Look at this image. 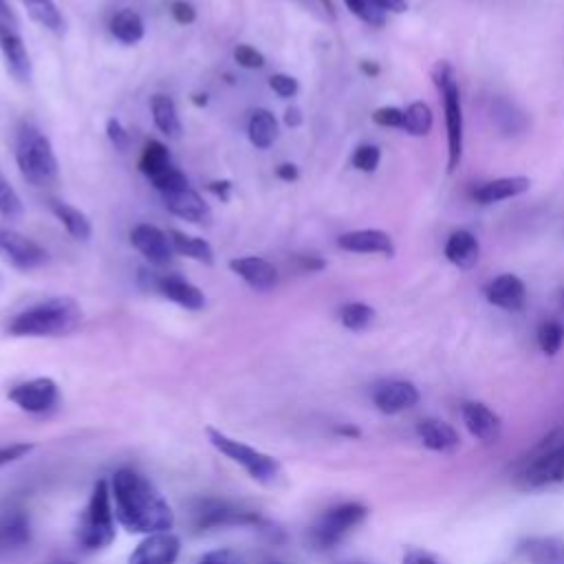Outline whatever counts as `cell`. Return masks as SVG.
Segmentation results:
<instances>
[{"instance_id":"cell-1","label":"cell","mask_w":564,"mask_h":564,"mask_svg":"<svg viewBox=\"0 0 564 564\" xmlns=\"http://www.w3.org/2000/svg\"><path fill=\"white\" fill-rule=\"evenodd\" d=\"M115 516L130 534H159L175 525V514L157 487L144 474L119 470L111 481Z\"/></svg>"},{"instance_id":"cell-2","label":"cell","mask_w":564,"mask_h":564,"mask_svg":"<svg viewBox=\"0 0 564 564\" xmlns=\"http://www.w3.org/2000/svg\"><path fill=\"white\" fill-rule=\"evenodd\" d=\"M82 307L73 298L60 296L42 300L38 305L20 311L9 322L7 331L16 338H60L80 327Z\"/></svg>"},{"instance_id":"cell-3","label":"cell","mask_w":564,"mask_h":564,"mask_svg":"<svg viewBox=\"0 0 564 564\" xmlns=\"http://www.w3.org/2000/svg\"><path fill=\"white\" fill-rule=\"evenodd\" d=\"M16 161L31 186L47 188L58 179V159L53 153L51 141L34 126H23L16 139Z\"/></svg>"},{"instance_id":"cell-4","label":"cell","mask_w":564,"mask_h":564,"mask_svg":"<svg viewBox=\"0 0 564 564\" xmlns=\"http://www.w3.org/2000/svg\"><path fill=\"white\" fill-rule=\"evenodd\" d=\"M75 538H78V545L84 551L104 549L115 540V509L111 487H108L106 481H97L91 501L86 505L78 523Z\"/></svg>"},{"instance_id":"cell-5","label":"cell","mask_w":564,"mask_h":564,"mask_svg":"<svg viewBox=\"0 0 564 564\" xmlns=\"http://www.w3.org/2000/svg\"><path fill=\"white\" fill-rule=\"evenodd\" d=\"M432 80L441 93L443 113H446V133H448V172H457L463 159V106L461 89L457 75L448 62H439L432 71Z\"/></svg>"},{"instance_id":"cell-6","label":"cell","mask_w":564,"mask_h":564,"mask_svg":"<svg viewBox=\"0 0 564 564\" xmlns=\"http://www.w3.org/2000/svg\"><path fill=\"white\" fill-rule=\"evenodd\" d=\"M205 432H208V439H210L212 446L219 450L221 454H225V457L230 461L241 465V468L249 476H252L254 481L263 483L267 487H274V485L280 483L282 465L274 457H269V454L260 452L252 446H245V443L227 437L225 432L216 430V428H208Z\"/></svg>"},{"instance_id":"cell-7","label":"cell","mask_w":564,"mask_h":564,"mask_svg":"<svg viewBox=\"0 0 564 564\" xmlns=\"http://www.w3.org/2000/svg\"><path fill=\"white\" fill-rule=\"evenodd\" d=\"M520 492H542L564 485V439L540 448L514 476Z\"/></svg>"},{"instance_id":"cell-8","label":"cell","mask_w":564,"mask_h":564,"mask_svg":"<svg viewBox=\"0 0 564 564\" xmlns=\"http://www.w3.org/2000/svg\"><path fill=\"white\" fill-rule=\"evenodd\" d=\"M368 516V509L362 503H342L327 509L311 527V545L316 549H331L360 527Z\"/></svg>"},{"instance_id":"cell-9","label":"cell","mask_w":564,"mask_h":564,"mask_svg":"<svg viewBox=\"0 0 564 564\" xmlns=\"http://www.w3.org/2000/svg\"><path fill=\"white\" fill-rule=\"evenodd\" d=\"M260 518L252 509H243L225 501H201L194 509V527L214 529V527H232V525H260Z\"/></svg>"},{"instance_id":"cell-10","label":"cell","mask_w":564,"mask_h":564,"mask_svg":"<svg viewBox=\"0 0 564 564\" xmlns=\"http://www.w3.org/2000/svg\"><path fill=\"white\" fill-rule=\"evenodd\" d=\"M9 399H12L20 410L31 412V415H45V412L56 408L60 390L53 379L36 377L9 390Z\"/></svg>"},{"instance_id":"cell-11","label":"cell","mask_w":564,"mask_h":564,"mask_svg":"<svg viewBox=\"0 0 564 564\" xmlns=\"http://www.w3.org/2000/svg\"><path fill=\"white\" fill-rule=\"evenodd\" d=\"M0 256L23 271L38 269L49 260L45 247H40L25 234L16 230H3V227H0Z\"/></svg>"},{"instance_id":"cell-12","label":"cell","mask_w":564,"mask_h":564,"mask_svg":"<svg viewBox=\"0 0 564 564\" xmlns=\"http://www.w3.org/2000/svg\"><path fill=\"white\" fill-rule=\"evenodd\" d=\"M130 243L135 245L137 252L144 256L150 265L157 267L168 265L172 260V254H175L170 236L166 232H161L159 227L148 223H141L130 232Z\"/></svg>"},{"instance_id":"cell-13","label":"cell","mask_w":564,"mask_h":564,"mask_svg":"<svg viewBox=\"0 0 564 564\" xmlns=\"http://www.w3.org/2000/svg\"><path fill=\"white\" fill-rule=\"evenodd\" d=\"M181 551V542L170 531H159L141 540L137 549L130 553L128 564H175Z\"/></svg>"},{"instance_id":"cell-14","label":"cell","mask_w":564,"mask_h":564,"mask_svg":"<svg viewBox=\"0 0 564 564\" xmlns=\"http://www.w3.org/2000/svg\"><path fill=\"white\" fill-rule=\"evenodd\" d=\"M461 417L465 428L470 430L474 439L492 446L503 435V421L492 408H487L481 401H465L461 406Z\"/></svg>"},{"instance_id":"cell-15","label":"cell","mask_w":564,"mask_h":564,"mask_svg":"<svg viewBox=\"0 0 564 564\" xmlns=\"http://www.w3.org/2000/svg\"><path fill=\"white\" fill-rule=\"evenodd\" d=\"M419 401V390L415 384L404 379H390V382L377 384L373 390V404L384 415H399L412 408Z\"/></svg>"},{"instance_id":"cell-16","label":"cell","mask_w":564,"mask_h":564,"mask_svg":"<svg viewBox=\"0 0 564 564\" xmlns=\"http://www.w3.org/2000/svg\"><path fill=\"white\" fill-rule=\"evenodd\" d=\"M485 298L490 305L503 311H520L527 302V287L518 276L503 274L485 287Z\"/></svg>"},{"instance_id":"cell-17","label":"cell","mask_w":564,"mask_h":564,"mask_svg":"<svg viewBox=\"0 0 564 564\" xmlns=\"http://www.w3.org/2000/svg\"><path fill=\"white\" fill-rule=\"evenodd\" d=\"M338 247L344 249V252H353V254H382L388 258L395 256L393 238L382 230L346 232L338 238Z\"/></svg>"},{"instance_id":"cell-18","label":"cell","mask_w":564,"mask_h":564,"mask_svg":"<svg viewBox=\"0 0 564 564\" xmlns=\"http://www.w3.org/2000/svg\"><path fill=\"white\" fill-rule=\"evenodd\" d=\"M155 287L161 296L190 311H201L205 307V302H208L205 300V294L197 285H192L190 280L181 278L177 274L159 276L155 280Z\"/></svg>"},{"instance_id":"cell-19","label":"cell","mask_w":564,"mask_h":564,"mask_svg":"<svg viewBox=\"0 0 564 564\" xmlns=\"http://www.w3.org/2000/svg\"><path fill=\"white\" fill-rule=\"evenodd\" d=\"M0 51H3V58L7 62L9 73H12L14 78L20 82H29L31 80L29 51L25 47L23 38H20L16 31L5 23H0Z\"/></svg>"},{"instance_id":"cell-20","label":"cell","mask_w":564,"mask_h":564,"mask_svg":"<svg viewBox=\"0 0 564 564\" xmlns=\"http://www.w3.org/2000/svg\"><path fill=\"white\" fill-rule=\"evenodd\" d=\"M230 269L256 291H271L278 285V269L271 265L269 260L260 256L234 258L230 263Z\"/></svg>"},{"instance_id":"cell-21","label":"cell","mask_w":564,"mask_h":564,"mask_svg":"<svg viewBox=\"0 0 564 564\" xmlns=\"http://www.w3.org/2000/svg\"><path fill=\"white\" fill-rule=\"evenodd\" d=\"M417 437L419 441L432 452H439V454H452L457 452L461 446V439H459V432L454 430L450 423L441 421V419H421L417 423Z\"/></svg>"},{"instance_id":"cell-22","label":"cell","mask_w":564,"mask_h":564,"mask_svg":"<svg viewBox=\"0 0 564 564\" xmlns=\"http://www.w3.org/2000/svg\"><path fill=\"white\" fill-rule=\"evenodd\" d=\"M31 540L29 516L23 509H7L0 514V556L23 549Z\"/></svg>"},{"instance_id":"cell-23","label":"cell","mask_w":564,"mask_h":564,"mask_svg":"<svg viewBox=\"0 0 564 564\" xmlns=\"http://www.w3.org/2000/svg\"><path fill=\"white\" fill-rule=\"evenodd\" d=\"M164 201H166L168 212L179 216V219H183V221L210 223V219H212L210 205L205 203L201 194L194 192L192 188L172 192V194H164Z\"/></svg>"},{"instance_id":"cell-24","label":"cell","mask_w":564,"mask_h":564,"mask_svg":"<svg viewBox=\"0 0 564 564\" xmlns=\"http://www.w3.org/2000/svg\"><path fill=\"white\" fill-rule=\"evenodd\" d=\"M529 188H531V179L527 177H503V179L483 183V186H479L472 192V197L476 203L492 205V203H501L507 199L520 197V194H525Z\"/></svg>"},{"instance_id":"cell-25","label":"cell","mask_w":564,"mask_h":564,"mask_svg":"<svg viewBox=\"0 0 564 564\" xmlns=\"http://www.w3.org/2000/svg\"><path fill=\"white\" fill-rule=\"evenodd\" d=\"M518 551L529 564H564V540L556 536H534L520 542Z\"/></svg>"},{"instance_id":"cell-26","label":"cell","mask_w":564,"mask_h":564,"mask_svg":"<svg viewBox=\"0 0 564 564\" xmlns=\"http://www.w3.org/2000/svg\"><path fill=\"white\" fill-rule=\"evenodd\" d=\"M479 254H481L479 238H476L470 230H457L450 234L446 243V258L454 267L472 269L476 263H479Z\"/></svg>"},{"instance_id":"cell-27","label":"cell","mask_w":564,"mask_h":564,"mask_svg":"<svg viewBox=\"0 0 564 564\" xmlns=\"http://www.w3.org/2000/svg\"><path fill=\"white\" fill-rule=\"evenodd\" d=\"M247 135L258 150H267L274 146L278 139V122L274 113L267 111V108H256L252 117H249Z\"/></svg>"},{"instance_id":"cell-28","label":"cell","mask_w":564,"mask_h":564,"mask_svg":"<svg viewBox=\"0 0 564 564\" xmlns=\"http://www.w3.org/2000/svg\"><path fill=\"white\" fill-rule=\"evenodd\" d=\"M51 212L58 216V221L64 225V230H67L75 241H89L93 227L89 216H86L82 210L73 208V205L64 201H51Z\"/></svg>"},{"instance_id":"cell-29","label":"cell","mask_w":564,"mask_h":564,"mask_svg":"<svg viewBox=\"0 0 564 564\" xmlns=\"http://www.w3.org/2000/svg\"><path fill=\"white\" fill-rule=\"evenodd\" d=\"M150 111H153V122L155 126L164 133L166 137L177 139L181 135V119H179V111L177 104L172 97L168 95H155L150 100Z\"/></svg>"},{"instance_id":"cell-30","label":"cell","mask_w":564,"mask_h":564,"mask_svg":"<svg viewBox=\"0 0 564 564\" xmlns=\"http://www.w3.org/2000/svg\"><path fill=\"white\" fill-rule=\"evenodd\" d=\"M168 236H170V243H172V249H175V254L192 258L203 265L214 263V249L208 241H203V238L183 234L179 230H170Z\"/></svg>"},{"instance_id":"cell-31","label":"cell","mask_w":564,"mask_h":564,"mask_svg":"<svg viewBox=\"0 0 564 564\" xmlns=\"http://www.w3.org/2000/svg\"><path fill=\"white\" fill-rule=\"evenodd\" d=\"M111 34L122 45H137L146 34L144 18H141L135 9H122L111 20Z\"/></svg>"},{"instance_id":"cell-32","label":"cell","mask_w":564,"mask_h":564,"mask_svg":"<svg viewBox=\"0 0 564 564\" xmlns=\"http://www.w3.org/2000/svg\"><path fill=\"white\" fill-rule=\"evenodd\" d=\"M170 166H172V161H170L168 148L161 144V141L150 139L148 144L144 146V153H141L139 170L144 172L148 179H155L157 175H161V172H164Z\"/></svg>"},{"instance_id":"cell-33","label":"cell","mask_w":564,"mask_h":564,"mask_svg":"<svg viewBox=\"0 0 564 564\" xmlns=\"http://www.w3.org/2000/svg\"><path fill=\"white\" fill-rule=\"evenodd\" d=\"M432 124H435V117H432L430 106L426 102H412L404 111V126L401 130H406L412 137H426Z\"/></svg>"},{"instance_id":"cell-34","label":"cell","mask_w":564,"mask_h":564,"mask_svg":"<svg viewBox=\"0 0 564 564\" xmlns=\"http://www.w3.org/2000/svg\"><path fill=\"white\" fill-rule=\"evenodd\" d=\"M23 5L27 7L29 16L34 18L38 25L47 27L51 31H62L64 20L53 0H23Z\"/></svg>"},{"instance_id":"cell-35","label":"cell","mask_w":564,"mask_h":564,"mask_svg":"<svg viewBox=\"0 0 564 564\" xmlns=\"http://www.w3.org/2000/svg\"><path fill=\"white\" fill-rule=\"evenodd\" d=\"M375 309L366 302H349L340 309V322L349 331H364L373 324Z\"/></svg>"},{"instance_id":"cell-36","label":"cell","mask_w":564,"mask_h":564,"mask_svg":"<svg viewBox=\"0 0 564 564\" xmlns=\"http://www.w3.org/2000/svg\"><path fill=\"white\" fill-rule=\"evenodd\" d=\"M538 346L540 351L545 355H556L562 349V342H564V327L556 320H549V322H542L538 327Z\"/></svg>"},{"instance_id":"cell-37","label":"cell","mask_w":564,"mask_h":564,"mask_svg":"<svg viewBox=\"0 0 564 564\" xmlns=\"http://www.w3.org/2000/svg\"><path fill=\"white\" fill-rule=\"evenodd\" d=\"M0 214H3L9 221L20 219V216H23V201H20L18 192L3 175H0Z\"/></svg>"},{"instance_id":"cell-38","label":"cell","mask_w":564,"mask_h":564,"mask_svg":"<svg viewBox=\"0 0 564 564\" xmlns=\"http://www.w3.org/2000/svg\"><path fill=\"white\" fill-rule=\"evenodd\" d=\"M344 5L349 7V12L353 16H357L362 23L371 25V27H384L386 23V14L379 12V9L371 3V0H344Z\"/></svg>"},{"instance_id":"cell-39","label":"cell","mask_w":564,"mask_h":564,"mask_svg":"<svg viewBox=\"0 0 564 564\" xmlns=\"http://www.w3.org/2000/svg\"><path fill=\"white\" fill-rule=\"evenodd\" d=\"M155 183V188L161 192V194H172V192H179V190H186L190 188V181L188 177L183 175V172L175 166H170L166 168L161 175H157L155 179H150Z\"/></svg>"},{"instance_id":"cell-40","label":"cell","mask_w":564,"mask_h":564,"mask_svg":"<svg viewBox=\"0 0 564 564\" xmlns=\"http://www.w3.org/2000/svg\"><path fill=\"white\" fill-rule=\"evenodd\" d=\"M379 161H382V150L373 144H362L351 157L353 168H357L360 172H375Z\"/></svg>"},{"instance_id":"cell-41","label":"cell","mask_w":564,"mask_h":564,"mask_svg":"<svg viewBox=\"0 0 564 564\" xmlns=\"http://www.w3.org/2000/svg\"><path fill=\"white\" fill-rule=\"evenodd\" d=\"M234 60L238 62V67H243V69H263L265 67L263 53L249 45H238L234 49Z\"/></svg>"},{"instance_id":"cell-42","label":"cell","mask_w":564,"mask_h":564,"mask_svg":"<svg viewBox=\"0 0 564 564\" xmlns=\"http://www.w3.org/2000/svg\"><path fill=\"white\" fill-rule=\"evenodd\" d=\"M269 86L271 91H274L278 97H294L300 91V84L294 78V75H287V73H276L269 78Z\"/></svg>"},{"instance_id":"cell-43","label":"cell","mask_w":564,"mask_h":564,"mask_svg":"<svg viewBox=\"0 0 564 564\" xmlns=\"http://www.w3.org/2000/svg\"><path fill=\"white\" fill-rule=\"evenodd\" d=\"M373 122L384 128H401L404 126V111L397 106H382L373 113Z\"/></svg>"},{"instance_id":"cell-44","label":"cell","mask_w":564,"mask_h":564,"mask_svg":"<svg viewBox=\"0 0 564 564\" xmlns=\"http://www.w3.org/2000/svg\"><path fill=\"white\" fill-rule=\"evenodd\" d=\"M106 135H108V139H111V144L115 146V150H119V153H124V150H128L130 137H128L126 128L122 126V122H119V119H115V117L108 119Z\"/></svg>"},{"instance_id":"cell-45","label":"cell","mask_w":564,"mask_h":564,"mask_svg":"<svg viewBox=\"0 0 564 564\" xmlns=\"http://www.w3.org/2000/svg\"><path fill=\"white\" fill-rule=\"evenodd\" d=\"M197 564H247L243 556H238L232 549H216L205 553V556Z\"/></svg>"},{"instance_id":"cell-46","label":"cell","mask_w":564,"mask_h":564,"mask_svg":"<svg viewBox=\"0 0 564 564\" xmlns=\"http://www.w3.org/2000/svg\"><path fill=\"white\" fill-rule=\"evenodd\" d=\"M31 450H34L31 443H12V446H3V448H0V468L27 457Z\"/></svg>"},{"instance_id":"cell-47","label":"cell","mask_w":564,"mask_h":564,"mask_svg":"<svg viewBox=\"0 0 564 564\" xmlns=\"http://www.w3.org/2000/svg\"><path fill=\"white\" fill-rule=\"evenodd\" d=\"M170 14L179 25H192L197 20V12H194V7L186 3V0H175L170 7Z\"/></svg>"},{"instance_id":"cell-48","label":"cell","mask_w":564,"mask_h":564,"mask_svg":"<svg viewBox=\"0 0 564 564\" xmlns=\"http://www.w3.org/2000/svg\"><path fill=\"white\" fill-rule=\"evenodd\" d=\"M401 564H443V560H439L437 556H432L430 551L408 549L404 553V560H401Z\"/></svg>"},{"instance_id":"cell-49","label":"cell","mask_w":564,"mask_h":564,"mask_svg":"<svg viewBox=\"0 0 564 564\" xmlns=\"http://www.w3.org/2000/svg\"><path fill=\"white\" fill-rule=\"evenodd\" d=\"M371 3L384 14H404L408 9V0H371Z\"/></svg>"},{"instance_id":"cell-50","label":"cell","mask_w":564,"mask_h":564,"mask_svg":"<svg viewBox=\"0 0 564 564\" xmlns=\"http://www.w3.org/2000/svg\"><path fill=\"white\" fill-rule=\"evenodd\" d=\"M210 190H212L221 201H227V199H230L232 183H230V181H214V183H210Z\"/></svg>"},{"instance_id":"cell-51","label":"cell","mask_w":564,"mask_h":564,"mask_svg":"<svg viewBox=\"0 0 564 564\" xmlns=\"http://www.w3.org/2000/svg\"><path fill=\"white\" fill-rule=\"evenodd\" d=\"M276 175L282 181H296L298 179V168L294 164H282L276 168Z\"/></svg>"},{"instance_id":"cell-52","label":"cell","mask_w":564,"mask_h":564,"mask_svg":"<svg viewBox=\"0 0 564 564\" xmlns=\"http://www.w3.org/2000/svg\"><path fill=\"white\" fill-rule=\"evenodd\" d=\"M285 124L289 128H298L302 124V111H300V108H296V106L287 108V111H285Z\"/></svg>"},{"instance_id":"cell-53","label":"cell","mask_w":564,"mask_h":564,"mask_svg":"<svg viewBox=\"0 0 564 564\" xmlns=\"http://www.w3.org/2000/svg\"><path fill=\"white\" fill-rule=\"evenodd\" d=\"M362 71H364L366 75H377V73H379V67H377V64L362 62Z\"/></svg>"},{"instance_id":"cell-54","label":"cell","mask_w":564,"mask_h":564,"mask_svg":"<svg viewBox=\"0 0 564 564\" xmlns=\"http://www.w3.org/2000/svg\"><path fill=\"white\" fill-rule=\"evenodd\" d=\"M0 16H3V18H12V12H9V7H7L5 0H0Z\"/></svg>"},{"instance_id":"cell-55","label":"cell","mask_w":564,"mask_h":564,"mask_svg":"<svg viewBox=\"0 0 564 564\" xmlns=\"http://www.w3.org/2000/svg\"><path fill=\"white\" fill-rule=\"evenodd\" d=\"M346 564H368V562H346Z\"/></svg>"},{"instance_id":"cell-56","label":"cell","mask_w":564,"mask_h":564,"mask_svg":"<svg viewBox=\"0 0 564 564\" xmlns=\"http://www.w3.org/2000/svg\"><path fill=\"white\" fill-rule=\"evenodd\" d=\"M56 564H69V562H56Z\"/></svg>"},{"instance_id":"cell-57","label":"cell","mask_w":564,"mask_h":564,"mask_svg":"<svg viewBox=\"0 0 564 564\" xmlns=\"http://www.w3.org/2000/svg\"><path fill=\"white\" fill-rule=\"evenodd\" d=\"M0 285H3V278H0Z\"/></svg>"}]
</instances>
